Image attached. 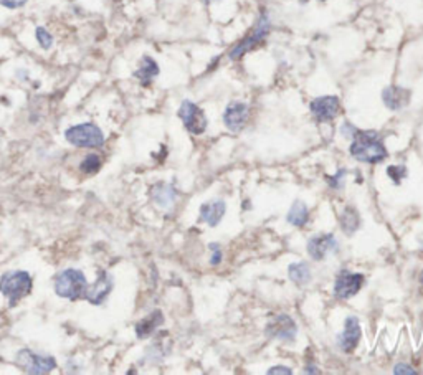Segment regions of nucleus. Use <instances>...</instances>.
Returning a JSON list of instances; mask_svg holds the SVG:
<instances>
[{"instance_id":"f257e3e1","label":"nucleus","mask_w":423,"mask_h":375,"mask_svg":"<svg viewBox=\"0 0 423 375\" xmlns=\"http://www.w3.org/2000/svg\"><path fill=\"white\" fill-rule=\"evenodd\" d=\"M349 151L357 161L367 162V164H377L387 157L385 145L381 134L376 131H357L352 138Z\"/></svg>"},{"instance_id":"f03ea898","label":"nucleus","mask_w":423,"mask_h":375,"mask_svg":"<svg viewBox=\"0 0 423 375\" xmlns=\"http://www.w3.org/2000/svg\"><path fill=\"white\" fill-rule=\"evenodd\" d=\"M86 289V276L83 275V271L77 270V268L63 270L55 278V293L60 298L70 299V301H78V299L85 298Z\"/></svg>"},{"instance_id":"7ed1b4c3","label":"nucleus","mask_w":423,"mask_h":375,"mask_svg":"<svg viewBox=\"0 0 423 375\" xmlns=\"http://www.w3.org/2000/svg\"><path fill=\"white\" fill-rule=\"evenodd\" d=\"M32 276L26 271H8L0 276V293L8 298L10 308L17 306L32 291Z\"/></svg>"},{"instance_id":"20e7f679","label":"nucleus","mask_w":423,"mask_h":375,"mask_svg":"<svg viewBox=\"0 0 423 375\" xmlns=\"http://www.w3.org/2000/svg\"><path fill=\"white\" fill-rule=\"evenodd\" d=\"M66 143H70L74 147H103L104 134L98 126L93 122H81V125L72 126L65 131Z\"/></svg>"},{"instance_id":"39448f33","label":"nucleus","mask_w":423,"mask_h":375,"mask_svg":"<svg viewBox=\"0 0 423 375\" xmlns=\"http://www.w3.org/2000/svg\"><path fill=\"white\" fill-rule=\"evenodd\" d=\"M268 33H270V19H268L266 13L263 12L262 15H260L257 25L253 26V30H251V32L246 35L240 43H237V45L233 47V50L230 51V58L240 60L245 53L257 48L260 43L268 37Z\"/></svg>"},{"instance_id":"423d86ee","label":"nucleus","mask_w":423,"mask_h":375,"mask_svg":"<svg viewBox=\"0 0 423 375\" xmlns=\"http://www.w3.org/2000/svg\"><path fill=\"white\" fill-rule=\"evenodd\" d=\"M15 364L19 365L22 370H25L26 374L33 375H42L51 372L53 369H56V360L50 356H40L35 354L30 349H22L17 352L15 356Z\"/></svg>"},{"instance_id":"0eeeda50","label":"nucleus","mask_w":423,"mask_h":375,"mask_svg":"<svg viewBox=\"0 0 423 375\" xmlns=\"http://www.w3.org/2000/svg\"><path fill=\"white\" fill-rule=\"evenodd\" d=\"M179 118L184 122L185 129L192 132V134H202L207 129L205 113L192 101H182L179 108Z\"/></svg>"},{"instance_id":"6e6552de","label":"nucleus","mask_w":423,"mask_h":375,"mask_svg":"<svg viewBox=\"0 0 423 375\" xmlns=\"http://www.w3.org/2000/svg\"><path fill=\"white\" fill-rule=\"evenodd\" d=\"M310 109L317 121L328 122L333 121L341 111V101L337 96H319V98L311 101Z\"/></svg>"},{"instance_id":"1a4fd4ad","label":"nucleus","mask_w":423,"mask_h":375,"mask_svg":"<svg viewBox=\"0 0 423 375\" xmlns=\"http://www.w3.org/2000/svg\"><path fill=\"white\" fill-rule=\"evenodd\" d=\"M114 281L113 276L109 275V273L103 271L98 276V280L93 283V286H88L85 299L88 303L95 304V306H99V304H103L106 301V298L109 296V293L113 291Z\"/></svg>"},{"instance_id":"9d476101","label":"nucleus","mask_w":423,"mask_h":375,"mask_svg":"<svg viewBox=\"0 0 423 375\" xmlns=\"http://www.w3.org/2000/svg\"><path fill=\"white\" fill-rule=\"evenodd\" d=\"M362 285H364V275H360V273L342 271L341 275L337 276L336 283H334V293H336L337 298L347 299L354 296Z\"/></svg>"},{"instance_id":"9b49d317","label":"nucleus","mask_w":423,"mask_h":375,"mask_svg":"<svg viewBox=\"0 0 423 375\" xmlns=\"http://www.w3.org/2000/svg\"><path fill=\"white\" fill-rule=\"evenodd\" d=\"M296 333H298L296 324H294V321L286 314L276 316L275 319L268 324L266 329L268 336L280 339V341H293V339L296 337Z\"/></svg>"},{"instance_id":"f8f14e48","label":"nucleus","mask_w":423,"mask_h":375,"mask_svg":"<svg viewBox=\"0 0 423 375\" xmlns=\"http://www.w3.org/2000/svg\"><path fill=\"white\" fill-rule=\"evenodd\" d=\"M248 106L245 103H241V101H233L227 106V109H225L223 113V122L225 126L228 127L230 131H241L244 129V126L246 125V119H248Z\"/></svg>"},{"instance_id":"ddd939ff","label":"nucleus","mask_w":423,"mask_h":375,"mask_svg":"<svg viewBox=\"0 0 423 375\" xmlns=\"http://www.w3.org/2000/svg\"><path fill=\"white\" fill-rule=\"evenodd\" d=\"M337 240L334 238V235H330V233H326V235H317L312 237L310 241H308V253L311 255L312 260H316V262H321V260H324L330 251H336L337 250Z\"/></svg>"},{"instance_id":"4468645a","label":"nucleus","mask_w":423,"mask_h":375,"mask_svg":"<svg viewBox=\"0 0 423 375\" xmlns=\"http://www.w3.org/2000/svg\"><path fill=\"white\" fill-rule=\"evenodd\" d=\"M360 339V324L357 317H347L342 334L339 336V346L344 352H351L356 349Z\"/></svg>"},{"instance_id":"2eb2a0df","label":"nucleus","mask_w":423,"mask_h":375,"mask_svg":"<svg viewBox=\"0 0 423 375\" xmlns=\"http://www.w3.org/2000/svg\"><path fill=\"white\" fill-rule=\"evenodd\" d=\"M382 101L387 108L392 109V111H397V109H402L408 104L410 91L404 90L400 86H387L382 91Z\"/></svg>"},{"instance_id":"dca6fc26","label":"nucleus","mask_w":423,"mask_h":375,"mask_svg":"<svg viewBox=\"0 0 423 375\" xmlns=\"http://www.w3.org/2000/svg\"><path fill=\"white\" fill-rule=\"evenodd\" d=\"M159 72V65L157 61L152 58V56H143V60H141L139 68L134 72V77L139 79V83L143 86H149L152 83V79L157 77Z\"/></svg>"},{"instance_id":"f3484780","label":"nucleus","mask_w":423,"mask_h":375,"mask_svg":"<svg viewBox=\"0 0 423 375\" xmlns=\"http://www.w3.org/2000/svg\"><path fill=\"white\" fill-rule=\"evenodd\" d=\"M152 200L162 209H169L177 200V191L170 184H157L152 187Z\"/></svg>"},{"instance_id":"a211bd4d","label":"nucleus","mask_w":423,"mask_h":375,"mask_svg":"<svg viewBox=\"0 0 423 375\" xmlns=\"http://www.w3.org/2000/svg\"><path fill=\"white\" fill-rule=\"evenodd\" d=\"M225 210H227V205H225L223 200H212L202 205L200 217L205 223H209L210 227H215V225H218L220 220L223 218Z\"/></svg>"},{"instance_id":"6ab92c4d","label":"nucleus","mask_w":423,"mask_h":375,"mask_svg":"<svg viewBox=\"0 0 423 375\" xmlns=\"http://www.w3.org/2000/svg\"><path fill=\"white\" fill-rule=\"evenodd\" d=\"M162 323H164V317H162L161 311H154L152 314H149L145 319L141 321V323L136 326V334H138V337L144 339L147 336H151V334L156 330V328H159Z\"/></svg>"},{"instance_id":"aec40b11","label":"nucleus","mask_w":423,"mask_h":375,"mask_svg":"<svg viewBox=\"0 0 423 375\" xmlns=\"http://www.w3.org/2000/svg\"><path fill=\"white\" fill-rule=\"evenodd\" d=\"M308 217H310V212H308V207L303 202H294L288 212V222L294 227H303L308 222Z\"/></svg>"},{"instance_id":"412c9836","label":"nucleus","mask_w":423,"mask_h":375,"mask_svg":"<svg viewBox=\"0 0 423 375\" xmlns=\"http://www.w3.org/2000/svg\"><path fill=\"white\" fill-rule=\"evenodd\" d=\"M289 278L293 283H296L298 286L306 285L308 281L311 280V270L308 266V263H293L289 266Z\"/></svg>"},{"instance_id":"4be33fe9","label":"nucleus","mask_w":423,"mask_h":375,"mask_svg":"<svg viewBox=\"0 0 423 375\" xmlns=\"http://www.w3.org/2000/svg\"><path fill=\"white\" fill-rule=\"evenodd\" d=\"M360 225V218L359 214L354 209H346L344 210V214L341 215V227L342 230L347 233V235H351V233H354L357 228H359Z\"/></svg>"},{"instance_id":"5701e85b","label":"nucleus","mask_w":423,"mask_h":375,"mask_svg":"<svg viewBox=\"0 0 423 375\" xmlns=\"http://www.w3.org/2000/svg\"><path fill=\"white\" fill-rule=\"evenodd\" d=\"M101 167V157L98 154H88V156L83 159V162L79 164V169H81L85 174H95L98 172Z\"/></svg>"},{"instance_id":"b1692460","label":"nucleus","mask_w":423,"mask_h":375,"mask_svg":"<svg viewBox=\"0 0 423 375\" xmlns=\"http://www.w3.org/2000/svg\"><path fill=\"white\" fill-rule=\"evenodd\" d=\"M35 35H37L38 45L42 47L43 50H50L51 45H53V37H51V33L45 29V26H37V30H35Z\"/></svg>"},{"instance_id":"393cba45","label":"nucleus","mask_w":423,"mask_h":375,"mask_svg":"<svg viewBox=\"0 0 423 375\" xmlns=\"http://www.w3.org/2000/svg\"><path fill=\"white\" fill-rule=\"evenodd\" d=\"M387 174L390 175L395 184H399L400 180L407 175V170H405V167H389V169H387Z\"/></svg>"},{"instance_id":"a878e982","label":"nucleus","mask_w":423,"mask_h":375,"mask_svg":"<svg viewBox=\"0 0 423 375\" xmlns=\"http://www.w3.org/2000/svg\"><path fill=\"white\" fill-rule=\"evenodd\" d=\"M26 3V0H0V6L10 8V10H15V8L24 7Z\"/></svg>"},{"instance_id":"bb28decb","label":"nucleus","mask_w":423,"mask_h":375,"mask_svg":"<svg viewBox=\"0 0 423 375\" xmlns=\"http://www.w3.org/2000/svg\"><path fill=\"white\" fill-rule=\"evenodd\" d=\"M357 131H359V129H356V126H352L351 122H344L342 127H341V134L344 136V138H347V139L354 138Z\"/></svg>"},{"instance_id":"cd10ccee","label":"nucleus","mask_w":423,"mask_h":375,"mask_svg":"<svg viewBox=\"0 0 423 375\" xmlns=\"http://www.w3.org/2000/svg\"><path fill=\"white\" fill-rule=\"evenodd\" d=\"M210 250H212V260H210V263L212 264H218L220 262H222V251H220V246L218 245H215V244H212L210 245Z\"/></svg>"},{"instance_id":"c85d7f7f","label":"nucleus","mask_w":423,"mask_h":375,"mask_svg":"<svg viewBox=\"0 0 423 375\" xmlns=\"http://www.w3.org/2000/svg\"><path fill=\"white\" fill-rule=\"evenodd\" d=\"M344 174H346V172L341 170V172H339V175H334V177H328L329 184L333 185V187H341V185H342L341 180H342V177H344Z\"/></svg>"},{"instance_id":"c756f323","label":"nucleus","mask_w":423,"mask_h":375,"mask_svg":"<svg viewBox=\"0 0 423 375\" xmlns=\"http://www.w3.org/2000/svg\"><path fill=\"white\" fill-rule=\"evenodd\" d=\"M394 372H395V374H408V375H412V374H415V370L410 369L408 365H405V364H399V365H397V367L394 369Z\"/></svg>"},{"instance_id":"7c9ffc66","label":"nucleus","mask_w":423,"mask_h":375,"mask_svg":"<svg viewBox=\"0 0 423 375\" xmlns=\"http://www.w3.org/2000/svg\"><path fill=\"white\" fill-rule=\"evenodd\" d=\"M268 374H291V369H285L283 365H276L275 369H270L268 370Z\"/></svg>"},{"instance_id":"2f4dec72","label":"nucleus","mask_w":423,"mask_h":375,"mask_svg":"<svg viewBox=\"0 0 423 375\" xmlns=\"http://www.w3.org/2000/svg\"><path fill=\"white\" fill-rule=\"evenodd\" d=\"M420 283H422V288H423V271H422V276H420Z\"/></svg>"},{"instance_id":"473e14b6","label":"nucleus","mask_w":423,"mask_h":375,"mask_svg":"<svg viewBox=\"0 0 423 375\" xmlns=\"http://www.w3.org/2000/svg\"><path fill=\"white\" fill-rule=\"evenodd\" d=\"M202 2H212V0H202Z\"/></svg>"}]
</instances>
